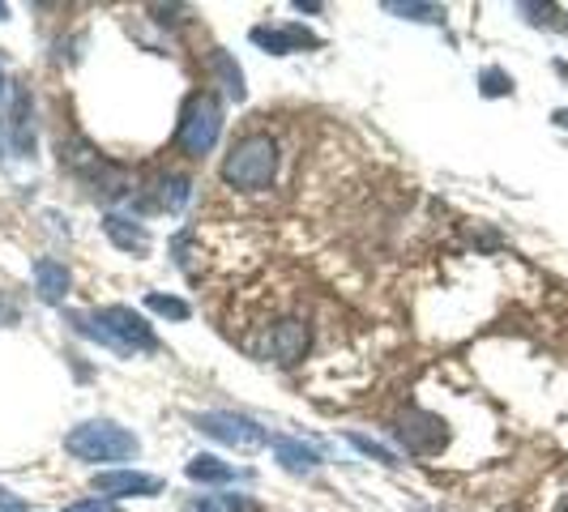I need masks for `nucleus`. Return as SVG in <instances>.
I'll list each match as a JSON object with an SVG mask.
<instances>
[{
	"label": "nucleus",
	"instance_id": "nucleus-1",
	"mask_svg": "<svg viewBox=\"0 0 568 512\" xmlns=\"http://www.w3.org/2000/svg\"><path fill=\"white\" fill-rule=\"evenodd\" d=\"M274 171H278V146H274V137L248 132V137H240L231 146V154L222 163V179L231 188H240V193H262V188L274 184Z\"/></svg>",
	"mask_w": 568,
	"mask_h": 512
},
{
	"label": "nucleus",
	"instance_id": "nucleus-2",
	"mask_svg": "<svg viewBox=\"0 0 568 512\" xmlns=\"http://www.w3.org/2000/svg\"><path fill=\"white\" fill-rule=\"evenodd\" d=\"M65 449L78 457V462H129L137 457V435L125 431L120 423H82L65 435Z\"/></svg>",
	"mask_w": 568,
	"mask_h": 512
},
{
	"label": "nucleus",
	"instance_id": "nucleus-3",
	"mask_svg": "<svg viewBox=\"0 0 568 512\" xmlns=\"http://www.w3.org/2000/svg\"><path fill=\"white\" fill-rule=\"evenodd\" d=\"M219 128H222V107L215 94H193L184 103V116H179V132H175V146L188 154V159H201L215 150L219 141Z\"/></svg>",
	"mask_w": 568,
	"mask_h": 512
},
{
	"label": "nucleus",
	"instance_id": "nucleus-4",
	"mask_svg": "<svg viewBox=\"0 0 568 512\" xmlns=\"http://www.w3.org/2000/svg\"><path fill=\"white\" fill-rule=\"evenodd\" d=\"M94 325L98 329H90L98 341H107V346H116V350H154L159 341H154V329L146 325V316L141 312H132V307H103L98 316H94Z\"/></svg>",
	"mask_w": 568,
	"mask_h": 512
},
{
	"label": "nucleus",
	"instance_id": "nucleus-5",
	"mask_svg": "<svg viewBox=\"0 0 568 512\" xmlns=\"http://www.w3.org/2000/svg\"><path fill=\"white\" fill-rule=\"evenodd\" d=\"M197 427L206 431V435H215V440H222V444H231V449H262L265 440V427L253 423L248 415H231V410H210V415H201L197 419Z\"/></svg>",
	"mask_w": 568,
	"mask_h": 512
},
{
	"label": "nucleus",
	"instance_id": "nucleus-6",
	"mask_svg": "<svg viewBox=\"0 0 568 512\" xmlns=\"http://www.w3.org/2000/svg\"><path fill=\"white\" fill-rule=\"evenodd\" d=\"M397 444L406 449V453H415V457H432L444 449V440H449V431L440 423L437 415H424V410H410L402 423L394 427Z\"/></svg>",
	"mask_w": 568,
	"mask_h": 512
},
{
	"label": "nucleus",
	"instance_id": "nucleus-7",
	"mask_svg": "<svg viewBox=\"0 0 568 512\" xmlns=\"http://www.w3.org/2000/svg\"><path fill=\"white\" fill-rule=\"evenodd\" d=\"M94 491L125 500V496H159L163 482L150 474H137V469H112V474H94Z\"/></svg>",
	"mask_w": 568,
	"mask_h": 512
},
{
	"label": "nucleus",
	"instance_id": "nucleus-8",
	"mask_svg": "<svg viewBox=\"0 0 568 512\" xmlns=\"http://www.w3.org/2000/svg\"><path fill=\"white\" fill-rule=\"evenodd\" d=\"M269 350L278 363H300L308 350V325L304 321H278L274 338H269Z\"/></svg>",
	"mask_w": 568,
	"mask_h": 512
},
{
	"label": "nucleus",
	"instance_id": "nucleus-9",
	"mask_svg": "<svg viewBox=\"0 0 568 512\" xmlns=\"http://www.w3.org/2000/svg\"><path fill=\"white\" fill-rule=\"evenodd\" d=\"M103 231H107V240H112L116 248H125V253H137V256L150 253V231L129 222V218H120V213H107V218H103Z\"/></svg>",
	"mask_w": 568,
	"mask_h": 512
},
{
	"label": "nucleus",
	"instance_id": "nucleus-10",
	"mask_svg": "<svg viewBox=\"0 0 568 512\" xmlns=\"http://www.w3.org/2000/svg\"><path fill=\"white\" fill-rule=\"evenodd\" d=\"M253 39L265 43V47H274L278 56H287V51H300V47H316V35H308L304 26H282V31H269V26H257L253 31Z\"/></svg>",
	"mask_w": 568,
	"mask_h": 512
},
{
	"label": "nucleus",
	"instance_id": "nucleus-11",
	"mask_svg": "<svg viewBox=\"0 0 568 512\" xmlns=\"http://www.w3.org/2000/svg\"><path fill=\"white\" fill-rule=\"evenodd\" d=\"M35 287H39V299L60 303V299L69 295V269L60 260H39L35 265Z\"/></svg>",
	"mask_w": 568,
	"mask_h": 512
},
{
	"label": "nucleus",
	"instance_id": "nucleus-12",
	"mask_svg": "<svg viewBox=\"0 0 568 512\" xmlns=\"http://www.w3.org/2000/svg\"><path fill=\"white\" fill-rule=\"evenodd\" d=\"M274 449H278V462L291 469V474H312V469L321 466L316 449H308L300 440H274Z\"/></svg>",
	"mask_w": 568,
	"mask_h": 512
},
{
	"label": "nucleus",
	"instance_id": "nucleus-13",
	"mask_svg": "<svg viewBox=\"0 0 568 512\" xmlns=\"http://www.w3.org/2000/svg\"><path fill=\"white\" fill-rule=\"evenodd\" d=\"M35 146V132H31V98L18 90V107H13V150L18 154H31Z\"/></svg>",
	"mask_w": 568,
	"mask_h": 512
},
{
	"label": "nucleus",
	"instance_id": "nucleus-14",
	"mask_svg": "<svg viewBox=\"0 0 568 512\" xmlns=\"http://www.w3.org/2000/svg\"><path fill=\"white\" fill-rule=\"evenodd\" d=\"M188 478H197V482H231L235 469L222 466L219 457H193L188 462Z\"/></svg>",
	"mask_w": 568,
	"mask_h": 512
},
{
	"label": "nucleus",
	"instance_id": "nucleus-15",
	"mask_svg": "<svg viewBox=\"0 0 568 512\" xmlns=\"http://www.w3.org/2000/svg\"><path fill=\"white\" fill-rule=\"evenodd\" d=\"M184 512H240L235 509V500H227V496H197V500H188Z\"/></svg>",
	"mask_w": 568,
	"mask_h": 512
},
{
	"label": "nucleus",
	"instance_id": "nucleus-16",
	"mask_svg": "<svg viewBox=\"0 0 568 512\" xmlns=\"http://www.w3.org/2000/svg\"><path fill=\"white\" fill-rule=\"evenodd\" d=\"M215 69L222 73V82H227V90H231L235 98H244V78H240V69H235V65H231V60H227L222 51L215 56Z\"/></svg>",
	"mask_w": 568,
	"mask_h": 512
},
{
	"label": "nucleus",
	"instance_id": "nucleus-17",
	"mask_svg": "<svg viewBox=\"0 0 568 512\" xmlns=\"http://www.w3.org/2000/svg\"><path fill=\"white\" fill-rule=\"evenodd\" d=\"M150 307L163 312V316H172V321H184V316H188V303L175 295H150Z\"/></svg>",
	"mask_w": 568,
	"mask_h": 512
},
{
	"label": "nucleus",
	"instance_id": "nucleus-18",
	"mask_svg": "<svg viewBox=\"0 0 568 512\" xmlns=\"http://www.w3.org/2000/svg\"><path fill=\"white\" fill-rule=\"evenodd\" d=\"M509 78H505V73H500V69H487V73H483V94H509Z\"/></svg>",
	"mask_w": 568,
	"mask_h": 512
},
{
	"label": "nucleus",
	"instance_id": "nucleus-19",
	"mask_svg": "<svg viewBox=\"0 0 568 512\" xmlns=\"http://www.w3.org/2000/svg\"><path fill=\"white\" fill-rule=\"evenodd\" d=\"M350 440H355V449H363L368 457H376V462H390V466H397L390 449H381V444H372V440H363V435H350Z\"/></svg>",
	"mask_w": 568,
	"mask_h": 512
},
{
	"label": "nucleus",
	"instance_id": "nucleus-20",
	"mask_svg": "<svg viewBox=\"0 0 568 512\" xmlns=\"http://www.w3.org/2000/svg\"><path fill=\"white\" fill-rule=\"evenodd\" d=\"M65 512H116V504H107V500H82V504H69Z\"/></svg>",
	"mask_w": 568,
	"mask_h": 512
},
{
	"label": "nucleus",
	"instance_id": "nucleus-21",
	"mask_svg": "<svg viewBox=\"0 0 568 512\" xmlns=\"http://www.w3.org/2000/svg\"><path fill=\"white\" fill-rule=\"evenodd\" d=\"M0 512H31V504H22L13 491H4V487H0Z\"/></svg>",
	"mask_w": 568,
	"mask_h": 512
},
{
	"label": "nucleus",
	"instance_id": "nucleus-22",
	"mask_svg": "<svg viewBox=\"0 0 568 512\" xmlns=\"http://www.w3.org/2000/svg\"><path fill=\"white\" fill-rule=\"evenodd\" d=\"M556 125H565V128H568V112H556Z\"/></svg>",
	"mask_w": 568,
	"mask_h": 512
},
{
	"label": "nucleus",
	"instance_id": "nucleus-23",
	"mask_svg": "<svg viewBox=\"0 0 568 512\" xmlns=\"http://www.w3.org/2000/svg\"><path fill=\"white\" fill-rule=\"evenodd\" d=\"M556 512H568V496H565V504H560V509H556Z\"/></svg>",
	"mask_w": 568,
	"mask_h": 512
},
{
	"label": "nucleus",
	"instance_id": "nucleus-24",
	"mask_svg": "<svg viewBox=\"0 0 568 512\" xmlns=\"http://www.w3.org/2000/svg\"><path fill=\"white\" fill-rule=\"evenodd\" d=\"M0 90H4V78H0Z\"/></svg>",
	"mask_w": 568,
	"mask_h": 512
}]
</instances>
